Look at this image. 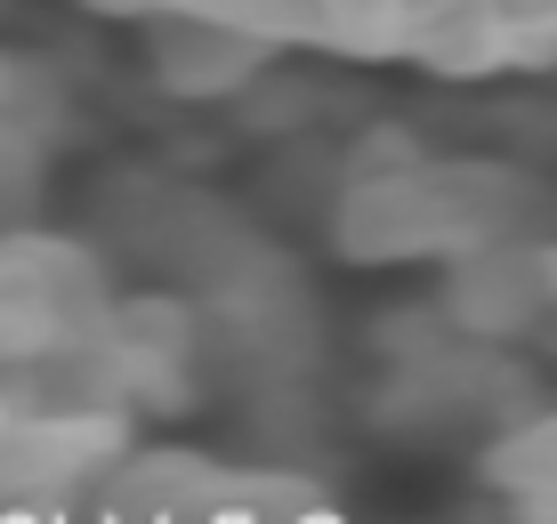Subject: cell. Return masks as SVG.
<instances>
[{"label": "cell", "mask_w": 557, "mask_h": 524, "mask_svg": "<svg viewBox=\"0 0 557 524\" xmlns=\"http://www.w3.org/2000/svg\"><path fill=\"white\" fill-rule=\"evenodd\" d=\"M146 16H210L283 49H348V57H412V65H533L557 57V0H129Z\"/></svg>", "instance_id": "cell-1"}, {"label": "cell", "mask_w": 557, "mask_h": 524, "mask_svg": "<svg viewBox=\"0 0 557 524\" xmlns=\"http://www.w3.org/2000/svg\"><path fill=\"white\" fill-rule=\"evenodd\" d=\"M549 299V266L542 250H517V242H493V250H469L445 283V315L460 339H517Z\"/></svg>", "instance_id": "cell-2"}, {"label": "cell", "mask_w": 557, "mask_h": 524, "mask_svg": "<svg viewBox=\"0 0 557 524\" xmlns=\"http://www.w3.org/2000/svg\"><path fill=\"white\" fill-rule=\"evenodd\" d=\"M542 266H549V299H557V242L542 250Z\"/></svg>", "instance_id": "cell-3"}]
</instances>
